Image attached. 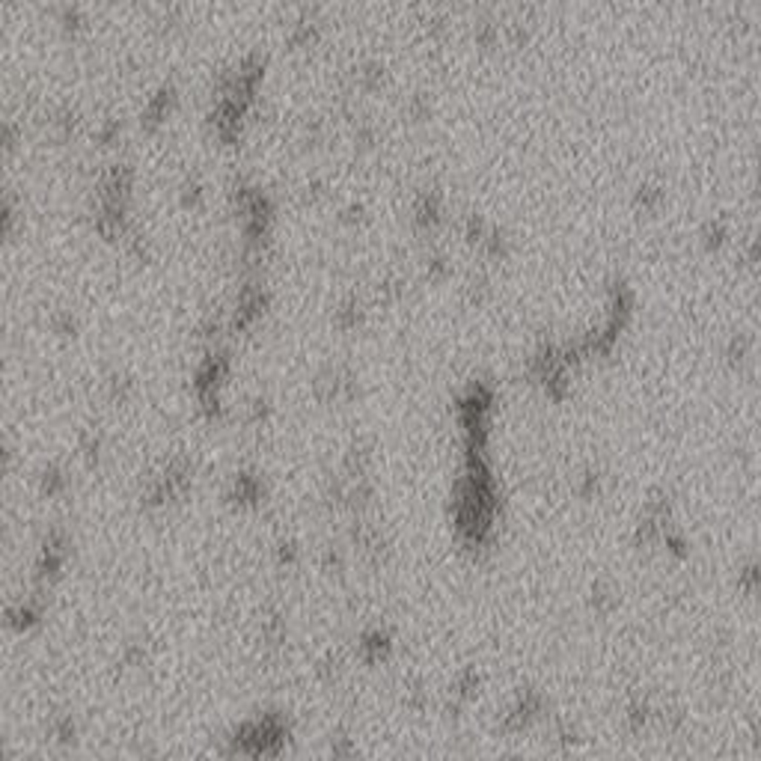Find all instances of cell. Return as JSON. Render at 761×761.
Listing matches in <instances>:
<instances>
[{
    "instance_id": "4fadbf2b",
    "label": "cell",
    "mask_w": 761,
    "mask_h": 761,
    "mask_svg": "<svg viewBox=\"0 0 761 761\" xmlns=\"http://www.w3.org/2000/svg\"><path fill=\"white\" fill-rule=\"evenodd\" d=\"M116 134H119V122H116V119H108V122H104L101 128H99V140H101V143H113Z\"/></svg>"
},
{
    "instance_id": "ba28073f",
    "label": "cell",
    "mask_w": 761,
    "mask_h": 761,
    "mask_svg": "<svg viewBox=\"0 0 761 761\" xmlns=\"http://www.w3.org/2000/svg\"><path fill=\"white\" fill-rule=\"evenodd\" d=\"M199 199H203V185L196 182V178H187V182L182 185V206H199Z\"/></svg>"
},
{
    "instance_id": "6da1fadb",
    "label": "cell",
    "mask_w": 761,
    "mask_h": 761,
    "mask_svg": "<svg viewBox=\"0 0 761 761\" xmlns=\"http://www.w3.org/2000/svg\"><path fill=\"white\" fill-rule=\"evenodd\" d=\"M173 104H176V90H173V87H161L149 101H146V108H143V116H140L143 128H146V131H155L158 125H161L167 116H170Z\"/></svg>"
},
{
    "instance_id": "5b68a950",
    "label": "cell",
    "mask_w": 761,
    "mask_h": 761,
    "mask_svg": "<svg viewBox=\"0 0 761 761\" xmlns=\"http://www.w3.org/2000/svg\"><path fill=\"white\" fill-rule=\"evenodd\" d=\"M292 45H298V48H310L315 39H319V27L312 24V21H298V24H294V30H292Z\"/></svg>"
},
{
    "instance_id": "52a82bcc",
    "label": "cell",
    "mask_w": 761,
    "mask_h": 761,
    "mask_svg": "<svg viewBox=\"0 0 761 761\" xmlns=\"http://www.w3.org/2000/svg\"><path fill=\"white\" fill-rule=\"evenodd\" d=\"M131 378L128 375H119V372H113L110 378H108V393H110V399H128V393H131Z\"/></svg>"
},
{
    "instance_id": "9c48e42d",
    "label": "cell",
    "mask_w": 761,
    "mask_h": 761,
    "mask_svg": "<svg viewBox=\"0 0 761 761\" xmlns=\"http://www.w3.org/2000/svg\"><path fill=\"white\" fill-rule=\"evenodd\" d=\"M60 21H62V30H69V33H75V30H81V24H83V18H81V9H75V6H66L60 12Z\"/></svg>"
},
{
    "instance_id": "7c38bea8",
    "label": "cell",
    "mask_w": 761,
    "mask_h": 761,
    "mask_svg": "<svg viewBox=\"0 0 761 761\" xmlns=\"http://www.w3.org/2000/svg\"><path fill=\"white\" fill-rule=\"evenodd\" d=\"M340 220H342V224H360V220H363V206H357V203L345 206L340 211Z\"/></svg>"
},
{
    "instance_id": "8992f818",
    "label": "cell",
    "mask_w": 761,
    "mask_h": 761,
    "mask_svg": "<svg viewBox=\"0 0 761 761\" xmlns=\"http://www.w3.org/2000/svg\"><path fill=\"white\" fill-rule=\"evenodd\" d=\"M48 324H51V331L60 333V336L75 333V315H72L69 310H54V312H51V319H48Z\"/></svg>"
},
{
    "instance_id": "5bb4252c",
    "label": "cell",
    "mask_w": 761,
    "mask_h": 761,
    "mask_svg": "<svg viewBox=\"0 0 761 761\" xmlns=\"http://www.w3.org/2000/svg\"><path fill=\"white\" fill-rule=\"evenodd\" d=\"M265 417H268V401H265V399H256V401L250 405V419L259 422V419H265Z\"/></svg>"
},
{
    "instance_id": "3957f363",
    "label": "cell",
    "mask_w": 761,
    "mask_h": 761,
    "mask_svg": "<svg viewBox=\"0 0 761 761\" xmlns=\"http://www.w3.org/2000/svg\"><path fill=\"white\" fill-rule=\"evenodd\" d=\"M437 217H440V199H437V194H419L417 206H414V220H417L419 226H431V224H437Z\"/></svg>"
},
{
    "instance_id": "8fae6325",
    "label": "cell",
    "mask_w": 761,
    "mask_h": 761,
    "mask_svg": "<svg viewBox=\"0 0 761 761\" xmlns=\"http://www.w3.org/2000/svg\"><path fill=\"white\" fill-rule=\"evenodd\" d=\"M408 113L414 116V119H426V116H428V101H426V95H414V99L408 101Z\"/></svg>"
},
{
    "instance_id": "277c9868",
    "label": "cell",
    "mask_w": 761,
    "mask_h": 761,
    "mask_svg": "<svg viewBox=\"0 0 761 761\" xmlns=\"http://www.w3.org/2000/svg\"><path fill=\"white\" fill-rule=\"evenodd\" d=\"M380 81H384V66L375 60H366L363 66L354 69V83L360 90H375V87H380Z\"/></svg>"
},
{
    "instance_id": "30bf717a",
    "label": "cell",
    "mask_w": 761,
    "mask_h": 761,
    "mask_svg": "<svg viewBox=\"0 0 761 761\" xmlns=\"http://www.w3.org/2000/svg\"><path fill=\"white\" fill-rule=\"evenodd\" d=\"M372 143H375V128H372V125H357V131H354V146H357V149H372Z\"/></svg>"
},
{
    "instance_id": "7a4b0ae2",
    "label": "cell",
    "mask_w": 761,
    "mask_h": 761,
    "mask_svg": "<svg viewBox=\"0 0 761 761\" xmlns=\"http://www.w3.org/2000/svg\"><path fill=\"white\" fill-rule=\"evenodd\" d=\"M360 321H363V306L357 298H348L333 310V324L340 327V331H354Z\"/></svg>"
}]
</instances>
